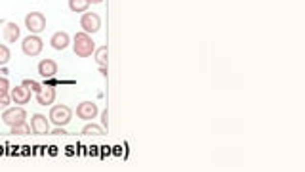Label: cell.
<instances>
[{"instance_id":"1","label":"cell","mask_w":305,"mask_h":172,"mask_svg":"<svg viewBox=\"0 0 305 172\" xmlns=\"http://www.w3.org/2000/svg\"><path fill=\"white\" fill-rule=\"evenodd\" d=\"M73 52L79 58H90L95 52V42L88 33H77L75 39H73Z\"/></svg>"},{"instance_id":"2","label":"cell","mask_w":305,"mask_h":172,"mask_svg":"<svg viewBox=\"0 0 305 172\" xmlns=\"http://www.w3.org/2000/svg\"><path fill=\"white\" fill-rule=\"evenodd\" d=\"M48 119H50V123L55 126H67L71 123V119H73V111H71L69 105L59 103V105H54V107L50 109Z\"/></svg>"},{"instance_id":"3","label":"cell","mask_w":305,"mask_h":172,"mask_svg":"<svg viewBox=\"0 0 305 172\" xmlns=\"http://www.w3.org/2000/svg\"><path fill=\"white\" fill-rule=\"evenodd\" d=\"M25 27L32 33V35H39L46 29V16L42 12H29L25 16Z\"/></svg>"},{"instance_id":"4","label":"cell","mask_w":305,"mask_h":172,"mask_svg":"<svg viewBox=\"0 0 305 172\" xmlns=\"http://www.w3.org/2000/svg\"><path fill=\"white\" fill-rule=\"evenodd\" d=\"M80 27L88 35H94V33H97L101 29V17L97 16V14H94V12H84L80 16Z\"/></svg>"},{"instance_id":"5","label":"cell","mask_w":305,"mask_h":172,"mask_svg":"<svg viewBox=\"0 0 305 172\" xmlns=\"http://www.w3.org/2000/svg\"><path fill=\"white\" fill-rule=\"evenodd\" d=\"M42 48H44V42L40 39L39 35H29V37H25L23 42H21V50H23L25 55H29V58H35V55H39L42 52Z\"/></svg>"},{"instance_id":"6","label":"cell","mask_w":305,"mask_h":172,"mask_svg":"<svg viewBox=\"0 0 305 172\" xmlns=\"http://www.w3.org/2000/svg\"><path fill=\"white\" fill-rule=\"evenodd\" d=\"M23 121H27V111L23 107H8L2 113V123H6L8 126H14Z\"/></svg>"},{"instance_id":"7","label":"cell","mask_w":305,"mask_h":172,"mask_svg":"<svg viewBox=\"0 0 305 172\" xmlns=\"http://www.w3.org/2000/svg\"><path fill=\"white\" fill-rule=\"evenodd\" d=\"M97 105L94 102H80L77 105V117L82 119V121H94L97 117Z\"/></svg>"},{"instance_id":"8","label":"cell","mask_w":305,"mask_h":172,"mask_svg":"<svg viewBox=\"0 0 305 172\" xmlns=\"http://www.w3.org/2000/svg\"><path fill=\"white\" fill-rule=\"evenodd\" d=\"M31 132L32 134H39V136H42V134H48L50 132V119H46L44 115H40V113H35L31 117Z\"/></svg>"},{"instance_id":"9","label":"cell","mask_w":305,"mask_h":172,"mask_svg":"<svg viewBox=\"0 0 305 172\" xmlns=\"http://www.w3.org/2000/svg\"><path fill=\"white\" fill-rule=\"evenodd\" d=\"M10 98L17 105H27V103L31 102V92L25 86H16V88L10 90Z\"/></svg>"},{"instance_id":"10","label":"cell","mask_w":305,"mask_h":172,"mask_svg":"<svg viewBox=\"0 0 305 172\" xmlns=\"http://www.w3.org/2000/svg\"><path fill=\"white\" fill-rule=\"evenodd\" d=\"M71 42V37L67 35L65 31H57L52 35V39H50V46L54 48V50H57V52H63L65 48L69 46Z\"/></svg>"},{"instance_id":"11","label":"cell","mask_w":305,"mask_h":172,"mask_svg":"<svg viewBox=\"0 0 305 172\" xmlns=\"http://www.w3.org/2000/svg\"><path fill=\"white\" fill-rule=\"evenodd\" d=\"M37 102H39V105H52L55 102V88L42 86L40 92H37Z\"/></svg>"},{"instance_id":"12","label":"cell","mask_w":305,"mask_h":172,"mask_svg":"<svg viewBox=\"0 0 305 172\" xmlns=\"http://www.w3.org/2000/svg\"><path fill=\"white\" fill-rule=\"evenodd\" d=\"M55 73H57V62L55 60H42L39 63V75L44 78H50L54 77Z\"/></svg>"},{"instance_id":"13","label":"cell","mask_w":305,"mask_h":172,"mask_svg":"<svg viewBox=\"0 0 305 172\" xmlns=\"http://www.w3.org/2000/svg\"><path fill=\"white\" fill-rule=\"evenodd\" d=\"M19 37H21L19 25L17 23H6L4 25V39L8 40V42H16Z\"/></svg>"},{"instance_id":"14","label":"cell","mask_w":305,"mask_h":172,"mask_svg":"<svg viewBox=\"0 0 305 172\" xmlns=\"http://www.w3.org/2000/svg\"><path fill=\"white\" fill-rule=\"evenodd\" d=\"M90 8V2L88 0H69V10L75 14H84Z\"/></svg>"},{"instance_id":"15","label":"cell","mask_w":305,"mask_h":172,"mask_svg":"<svg viewBox=\"0 0 305 172\" xmlns=\"http://www.w3.org/2000/svg\"><path fill=\"white\" fill-rule=\"evenodd\" d=\"M82 134H84V136H103V134H105V128L95 125V123H88V125L82 128Z\"/></svg>"},{"instance_id":"16","label":"cell","mask_w":305,"mask_h":172,"mask_svg":"<svg viewBox=\"0 0 305 172\" xmlns=\"http://www.w3.org/2000/svg\"><path fill=\"white\" fill-rule=\"evenodd\" d=\"M10 132L12 134H19V136H27V134H31V125L23 121V123H17V125L10 126Z\"/></svg>"},{"instance_id":"17","label":"cell","mask_w":305,"mask_h":172,"mask_svg":"<svg viewBox=\"0 0 305 172\" xmlns=\"http://www.w3.org/2000/svg\"><path fill=\"white\" fill-rule=\"evenodd\" d=\"M94 58H95V62H97L99 67H105V65H107V46L95 48Z\"/></svg>"},{"instance_id":"18","label":"cell","mask_w":305,"mask_h":172,"mask_svg":"<svg viewBox=\"0 0 305 172\" xmlns=\"http://www.w3.org/2000/svg\"><path fill=\"white\" fill-rule=\"evenodd\" d=\"M21 86H25L29 92H40V88H42V84L40 82H37V80H31V78H23V82H21Z\"/></svg>"},{"instance_id":"19","label":"cell","mask_w":305,"mask_h":172,"mask_svg":"<svg viewBox=\"0 0 305 172\" xmlns=\"http://www.w3.org/2000/svg\"><path fill=\"white\" fill-rule=\"evenodd\" d=\"M10 58H12L10 48L4 46V44H0V65H6V63L10 62Z\"/></svg>"},{"instance_id":"20","label":"cell","mask_w":305,"mask_h":172,"mask_svg":"<svg viewBox=\"0 0 305 172\" xmlns=\"http://www.w3.org/2000/svg\"><path fill=\"white\" fill-rule=\"evenodd\" d=\"M10 94V82L6 77H0V98Z\"/></svg>"},{"instance_id":"21","label":"cell","mask_w":305,"mask_h":172,"mask_svg":"<svg viewBox=\"0 0 305 172\" xmlns=\"http://www.w3.org/2000/svg\"><path fill=\"white\" fill-rule=\"evenodd\" d=\"M10 102H12V98H10V94H8V96H2V98H0V109H4V107H8Z\"/></svg>"},{"instance_id":"22","label":"cell","mask_w":305,"mask_h":172,"mask_svg":"<svg viewBox=\"0 0 305 172\" xmlns=\"http://www.w3.org/2000/svg\"><path fill=\"white\" fill-rule=\"evenodd\" d=\"M107 123H109V115H107V109H105L101 113V125H103V128H105V130H107Z\"/></svg>"},{"instance_id":"23","label":"cell","mask_w":305,"mask_h":172,"mask_svg":"<svg viewBox=\"0 0 305 172\" xmlns=\"http://www.w3.org/2000/svg\"><path fill=\"white\" fill-rule=\"evenodd\" d=\"M88 2H90V4H101L103 0H88Z\"/></svg>"},{"instance_id":"24","label":"cell","mask_w":305,"mask_h":172,"mask_svg":"<svg viewBox=\"0 0 305 172\" xmlns=\"http://www.w3.org/2000/svg\"><path fill=\"white\" fill-rule=\"evenodd\" d=\"M2 25H4V21H2V19H0V27H2Z\"/></svg>"}]
</instances>
